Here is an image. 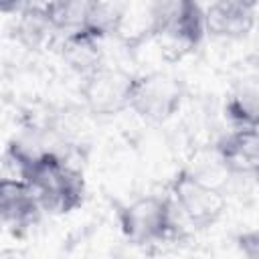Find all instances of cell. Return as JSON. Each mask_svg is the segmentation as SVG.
<instances>
[{"instance_id":"obj_5","label":"cell","mask_w":259,"mask_h":259,"mask_svg":"<svg viewBox=\"0 0 259 259\" xmlns=\"http://www.w3.org/2000/svg\"><path fill=\"white\" fill-rule=\"evenodd\" d=\"M172 198L182 217L196 229L214 225L225 210V196L188 170H180L170 184Z\"/></svg>"},{"instance_id":"obj_11","label":"cell","mask_w":259,"mask_h":259,"mask_svg":"<svg viewBox=\"0 0 259 259\" xmlns=\"http://www.w3.org/2000/svg\"><path fill=\"white\" fill-rule=\"evenodd\" d=\"M14 32L18 40L28 49H40L42 45L51 42V38L57 34L53 24L47 18L45 4L18 6V18H16Z\"/></svg>"},{"instance_id":"obj_7","label":"cell","mask_w":259,"mask_h":259,"mask_svg":"<svg viewBox=\"0 0 259 259\" xmlns=\"http://www.w3.org/2000/svg\"><path fill=\"white\" fill-rule=\"evenodd\" d=\"M0 212L4 225L20 235L38 223L42 206L36 192L24 180L4 178L0 182Z\"/></svg>"},{"instance_id":"obj_16","label":"cell","mask_w":259,"mask_h":259,"mask_svg":"<svg viewBox=\"0 0 259 259\" xmlns=\"http://www.w3.org/2000/svg\"><path fill=\"white\" fill-rule=\"evenodd\" d=\"M257 182H259V174H257Z\"/></svg>"},{"instance_id":"obj_9","label":"cell","mask_w":259,"mask_h":259,"mask_svg":"<svg viewBox=\"0 0 259 259\" xmlns=\"http://www.w3.org/2000/svg\"><path fill=\"white\" fill-rule=\"evenodd\" d=\"M227 170L237 174H259V127H235L217 144Z\"/></svg>"},{"instance_id":"obj_4","label":"cell","mask_w":259,"mask_h":259,"mask_svg":"<svg viewBox=\"0 0 259 259\" xmlns=\"http://www.w3.org/2000/svg\"><path fill=\"white\" fill-rule=\"evenodd\" d=\"M150 30L180 47L194 49L206 34L204 6L194 0L156 2L150 8Z\"/></svg>"},{"instance_id":"obj_10","label":"cell","mask_w":259,"mask_h":259,"mask_svg":"<svg viewBox=\"0 0 259 259\" xmlns=\"http://www.w3.org/2000/svg\"><path fill=\"white\" fill-rule=\"evenodd\" d=\"M61 55L65 63L77 71L81 77H87L101 69L103 63V49L101 38L87 30H79L73 34H67L61 38Z\"/></svg>"},{"instance_id":"obj_15","label":"cell","mask_w":259,"mask_h":259,"mask_svg":"<svg viewBox=\"0 0 259 259\" xmlns=\"http://www.w3.org/2000/svg\"><path fill=\"white\" fill-rule=\"evenodd\" d=\"M239 249L247 259H259V233L249 231L239 237Z\"/></svg>"},{"instance_id":"obj_6","label":"cell","mask_w":259,"mask_h":259,"mask_svg":"<svg viewBox=\"0 0 259 259\" xmlns=\"http://www.w3.org/2000/svg\"><path fill=\"white\" fill-rule=\"evenodd\" d=\"M134 75L101 67L95 73L83 77L81 95L85 99V105L95 115H115L123 109H130V87H132Z\"/></svg>"},{"instance_id":"obj_14","label":"cell","mask_w":259,"mask_h":259,"mask_svg":"<svg viewBox=\"0 0 259 259\" xmlns=\"http://www.w3.org/2000/svg\"><path fill=\"white\" fill-rule=\"evenodd\" d=\"M121 18H123L121 6L109 2H89V12L83 30L95 34L97 38H103L119 30Z\"/></svg>"},{"instance_id":"obj_8","label":"cell","mask_w":259,"mask_h":259,"mask_svg":"<svg viewBox=\"0 0 259 259\" xmlns=\"http://www.w3.org/2000/svg\"><path fill=\"white\" fill-rule=\"evenodd\" d=\"M255 2L245 0H221L204 6L206 32L217 38H243L247 36L257 18Z\"/></svg>"},{"instance_id":"obj_13","label":"cell","mask_w":259,"mask_h":259,"mask_svg":"<svg viewBox=\"0 0 259 259\" xmlns=\"http://www.w3.org/2000/svg\"><path fill=\"white\" fill-rule=\"evenodd\" d=\"M45 12L49 22L53 24L55 32L63 36L79 32L85 28L87 12H89V2L81 0H59V2H47Z\"/></svg>"},{"instance_id":"obj_1","label":"cell","mask_w":259,"mask_h":259,"mask_svg":"<svg viewBox=\"0 0 259 259\" xmlns=\"http://www.w3.org/2000/svg\"><path fill=\"white\" fill-rule=\"evenodd\" d=\"M8 156L18 170V178L36 192L42 210L67 214L81 206L85 198L83 174L71 168L55 152H30L20 142H12Z\"/></svg>"},{"instance_id":"obj_12","label":"cell","mask_w":259,"mask_h":259,"mask_svg":"<svg viewBox=\"0 0 259 259\" xmlns=\"http://www.w3.org/2000/svg\"><path fill=\"white\" fill-rule=\"evenodd\" d=\"M225 111L237 127H259V81L239 85L229 95Z\"/></svg>"},{"instance_id":"obj_3","label":"cell","mask_w":259,"mask_h":259,"mask_svg":"<svg viewBox=\"0 0 259 259\" xmlns=\"http://www.w3.org/2000/svg\"><path fill=\"white\" fill-rule=\"evenodd\" d=\"M184 87L170 73L154 71L134 75L130 87V109L148 121H166L182 103Z\"/></svg>"},{"instance_id":"obj_2","label":"cell","mask_w":259,"mask_h":259,"mask_svg":"<svg viewBox=\"0 0 259 259\" xmlns=\"http://www.w3.org/2000/svg\"><path fill=\"white\" fill-rule=\"evenodd\" d=\"M119 227L136 245H150L174 233V206L166 196H140L119 208Z\"/></svg>"}]
</instances>
